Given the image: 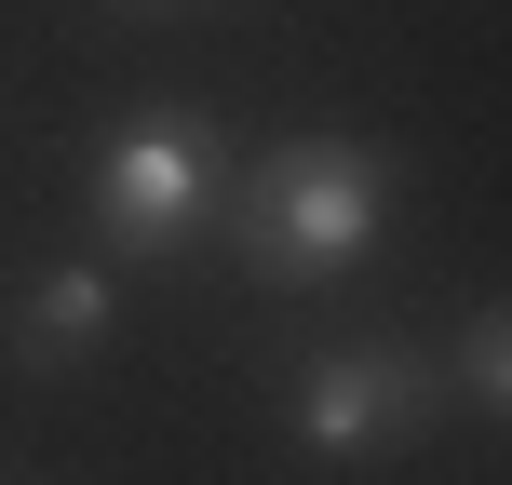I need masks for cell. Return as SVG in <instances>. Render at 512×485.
I'll use <instances>...</instances> for the list:
<instances>
[{
    "label": "cell",
    "mask_w": 512,
    "mask_h": 485,
    "mask_svg": "<svg viewBox=\"0 0 512 485\" xmlns=\"http://www.w3.org/2000/svg\"><path fill=\"white\" fill-rule=\"evenodd\" d=\"M432 378L459 391L472 418H499V405H512V324H499V310H472V324H459V364H432Z\"/></svg>",
    "instance_id": "obj_5"
},
{
    "label": "cell",
    "mask_w": 512,
    "mask_h": 485,
    "mask_svg": "<svg viewBox=\"0 0 512 485\" xmlns=\"http://www.w3.org/2000/svg\"><path fill=\"white\" fill-rule=\"evenodd\" d=\"M432 405H445L432 351L364 337V351H324V364L297 378V445H310V459H364V445H405Z\"/></svg>",
    "instance_id": "obj_3"
},
{
    "label": "cell",
    "mask_w": 512,
    "mask_h": 485,
    "mask_svg": "<svg viewBox=\"0 0 512 485\" xmlns=\"http://www.w3.org/2000/svg\"><path fill=\"white\" fill-rule=\"evenodd\" d=\"M108 310H122L108 270H41V283H27V364H81L108 337Z\"/></svg>",
    "instance_id": "obj_4"
},
{
    "label": "cell",
    "mask_w": 512,
    "mask_h": 485,
    "mask_svg": "<svg viewBox=\"0 0 512 485\" xmlns=\"http://www.w3.org/2000/svg\"><path fill=\"white\" fill-rule=\"evenodd\" d=\"M230 216H243V256L270 283H324V270H351V256L378 243L391 162L364 149V135H283V149L230 189Z\"/></svg>",
    "instance_id": "obj_1"
},
{
    "label": "cell",
    "mask_w": 512,
    "mask_h": 485,
    "mask_svg": "<svg viewBox=\"0 0 512 485\" xmlns=\"http://www.w3.org/2000/svg\"><path fill=\"white\" fill-rule=\"evenodd\" d=\"M216 189H230V162H216L203 122H122L95 149V230L122 256H176L216 216Z\"/></svg>",
    "instance_id": "obj_2"
}]
</instances>
